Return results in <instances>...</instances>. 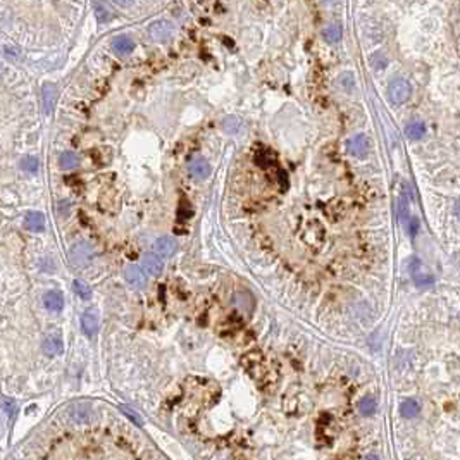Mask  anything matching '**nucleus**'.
<instances>
[{
  "label": "nucleus",
  "instance_id": "nucleus-13",
  "mask_svg": "<svg viewBox=\"0 0 460 460\" xmlns=\"http://www.w3.org/2000/svg\"><path fill=\"white\" fill-rule=\"evenodd\" d=\"M24 226L29 229V231H34V233H40L45 229V216L42 214V212H28V216L24 218Z\"/></svg>",
  "mask_w": 460,
  "mask_h": 460
},
{
  "label": "nucleus",
  "instance_id": "nucleus-29",
  "mask_svg": "<svg viewBox=\"0 0 460 460\" xmlns=\"http://www.w3.org/2000/svg\"><path fill=\"white\" fill-rule=\"evenodd\" d=\"M417 228H419L417 219H410V236H415V233H417Z\"/></svg>",
  "mask_w": 460,
  "mask_h": 460
},
{
  "label": "nucleus",
  "instance_id": "nucleus-16",
  "mask_svg": "<svg viewBox=\"0 0 460 460\" xmlns=\"http://www.w3.org/2000/svg\"><path fill=\"white\" fill-rule=\"evenodd\" d=\"M42 98H43V107H45V112L47 114H50L52 109H54L55 105V98H57V90H55V86L52 85H45L42 88Z\"/></svg>",
  "mask_w": 460,
  "mask_h": 460
},
{
  "label": "nucleus",
  "instance_id": "nucleus-32",
  "mask_svg": "<svg viewBox=\"0 0 460 460\" xmlns=\"http://www.w3.org/2000/svg\"><path fill=\"white\" fill-rule=\"evenodd\" d=\"M326 2H338V0H326Z\"/></svg>",
  "mask_w": 460,
  "mask_h": 460
},
{
  "label": "nucleus",
  "instance_id": "nucleus-26",
  "mask_svg": "<svg viewBox=\"0 0 460 460\" xmlns=\"http://www.w3.org/2000/svg\"><path fill=\"white\" fill-rule=\"evenodd\" d=\"M24 171L28 172H37L38 171V159L37 157H24L23 162H21Z\"/></svg>",
  "mask_w": 460,
  "mask_h": 460
},
{
  "label": "nucleus",
  "instance_id": "nucleus-30",
  "mask_svg": "<svg viewBox=\"0 0 460 460\" xmlns=\"http://www.w3.org/2000/svg\"><path fill=\"white\" fill-rule=\"evenodd\" d=\"M114 2H116L119 7H129V6H133L134 0H114Z\"/></svg>",
  "mask_w": 460,
  "mask_h": 460
},
{
  "label": "nucleus",
  "instance_id": "nucleus-18",
  "mask_svg": "<svg viewBox=\"0 0 460 460\" xmlns=\"http://www.w3.org/2000/svg\"><path fill=\"white\" fill-rule=\"evenodd\" d=\"M324 34V40L328 43H338L343 37V29H341L340 24H329L326 29L323 31Z\"/></svg>",
  "mask_w": 460,
  "mask_h": 460
},
{
  "label": "nucleus",
  "instance_id": "nucleus-22",
  "mask_svg": "<svg viewBox=\"0 0 460 460\" xmlns=\"http://www.w3.org/2000/svg\"><path fill=\"white\" fill-rule=\"evenodd\" d=\"M75 292L78 297L83 298V300H90V298H92V288H90L83 279L75 281Z\"/></svg>",
  "mask_w": 460,
  "mask_h": 460
},
{
  "label": "nucleus",
  "instance_id": "nucleus-3",
  "mask_svg": "<svg viewBox=\"0 0 460 460\" xmlns=\"http://www.w3.org/2000/svg\"><path fill=\"white\" fill-rule=\"evenodd\" d=\"M124 281L133 288H145L147 285V274H145V269L136 266V264H129V266L124 267L123 271Z\"/></svg>",
  "mask_w": 460,
  "mask_h": 460
},
{
  "label": "nucleus",
  "instance_id": "nucleus-14",
  "mask_svg": "<svg viewBox=\"0 0 460 460\" xmlns=\"http://www.w3.org/2000/svg\"><path fill=\"white\" fill-rule=\"evenodd\" d=\"M112 49H114V52H117L119 55H128L134 50V43L131 38L126 37V34H119V37H116L114 40H112Z\"/></svg>",
  "mask_w": 460,
  "mask_h": 460
},
{
  "label": "nucleus",
  "instance_id": "nucleus-20",
  "mask_svg": "<svg viewBox=\"0 0 460 460\" xmlns=\"http://www.w3.org/2000/svg\"><path fill=\"white\" fill-rule=\"evenodd\" d=\"M405 133L410 140H420V138L424 136V133H426V126L422 123H419V121H415V123H410L407 126Z\"/></svg>",
  "mask_w": 460,
  "mask_h": 460
},
{
  "label": "nucleus",
  "instance_id": "nucleus-19",
  "mask_svg": "<svg viewBox=\"0 0 460 460\" xmlns=\"http://www.w3.org/2000/svg\"><path fill=\"white\" fill-rule=\"evenodd\" d=\"M419 410H420V407H419V403L415 402V400H405V402L402 403V407H400V414L405 419L415 417V415L419 414Z\"/></svg>",
  "mask_w": 460,
  "mask_h": 460
},
{
  "label": "nucleus",
  "instance_id": "nucleus-2",
  "mask_svg": "<svg viewBox=\"0 0 460 460\" xmlns=\"http://www.w3.org/2000/svg\"><path fill=\"white\" fill-rule=\"evenodd\" d=\"M410 85L407 83L405 80H395L390 83V88H388V97L390 100H392L395 105H400V103L407 102L410 97Z\"/></svg>",
  "mask_w": 460,
  "mask_h": 460
},
{
  "label": "nucleus",
  "instance_id": "nucleus-28",
  "mask_svg": "<svg viewBox=\"0 0 460 460\" xmlns=\"http://www.w3.org/2000/svg\"><path fill=\"white\" fill-rule=\"evenodd\" d=\"M4 412H6L7 415H12L14 414V410H16V403H14V400H9V398H4Z\"/></svg>",
  "mask_w": 460,
  "mask_h": 460
},
{
  "label": "nucleus",
  "instance_id": "nucleus-4",
  "mask_svg": "<svg viewBox=\"0 0 460 460\" xmlns=\"http://www.w3.org/2000/svg\"><path fill=\"white\" fill-rule=\"evenodd\" d=\"M67 415L75 424H85L93 419V410L88 403H73L67 410Z\"/></svg>",
  "mask_w": 460,
  "mask_h": 460
},
{
  "label": "nucleus",
  "instance_id": "nucleus-6",
  "mask_svg": "<svg viewBox=\"0 0 460 460\" xmlns=\"http://www.w3.org/2000/svg\"><path fill=\"white\" fill-rule=\"evenodd\" d=\"M42 350L45 355L49 357H57L64 351V343H62V338H60L59 333H50V335L45 336L42 343Z\"/></svg>",
  "mask_w": 460,
  "mask_h": 460
},
{
  "label": "nucleus",
  "instance_id": "nucleus-11",
  "mask_svg": "<svg viewBox=\"0 0 460 460\" xmlns=\"http://www.w3.org/2000/svg\"><path fill=\"white\" fill-rule=\"evenodd\" d=\"M141 267L149 272L150 276H159L164 269L162 257L159 254H145L141 260Z\"/></svg>",
  "mask_w": 460,
  "mask_h": 460
},
{
  "label": "nucleus",
  "instance_id": "nucleus-1",
  "mask_svg": "<svg viewBox=\"0 0 460 460\" xmlns=\"http://www.w3.org/2000/svg\"><path fill=\"white\" fill-rule=\"evenodd\" d=\"M95 252L92 249V245L86 241H78L69 249V260L73 262V266L76 267H85L92 262Z\"/></svg>",
  "mask_w": 460,
  "mask_h": 460
},
{
  "label": "nucleus",
  "instance_id": "nucleus-25",
  "mask_svg": "<svg viewBox=\"0 0 460 460\" xmlns=\"http://www.w3.org/2000/svg\"><path fill=\"white\" fill-rule=\"evenodd\" d=\"M121 412H123L124 415H128L129 419L133 420L134 424H138V426H143V419H141V415L138 414V412H134L131 407H128V405H121Z\"/></svg>",
  "mask_w": 460,
  "mask_h": 460
},
{
  "label": "nucleus",
  "instance_id": "nucleus-15",
  "mask_svg": "<svg viewBox=\"0 0 460 460\" xmlns=\"http://www.w3.org/2000/svg\"><path fill=\"white\" fill-rule=\"evenodd\" d=\"M43 303H45L47 310L60 312L64 309V297L60 292H49L43 297Z\"/></svg>",
  "mask_w": 460,
  "mask_h": 460
},
{
  "label": "nucleus",
  "instance_id": "nucleus-27",
  "mask_svg": "<svg viewBox=\"0 0 460 460\" xmlns=\"http://www.w3.org/2000/svg\"><path fill=\"white\" fill-rule=\"evenodd\" d=\"M4 55H6L7 59L14 60L19 57V49L14 45H4Z\"/></svg>",
  "mask_w": 460,
  "mask_h": 460
},
{
  "label": "nucleus",
  "instance_id": "nucleus-17",
  "mask_svg": "<svg viewBox=\"0 0 460 460\" xmlns=\"http://www.w3.org/2000/svg\"><path fill=\"white\" fill-rule=\"evenodd\" d=\"M59 164L64 171H73V169L80 166V157H78L75 152H64L59 157Z\"/></svg>",
  "mask_w": 460,
  "mask_h": 460
},
{
  "label": "nucleus",
  "instance_id": "nucleus-10",
  "mask_svg": "<svg viewBox=\"0 0 460 460\" xmlns=\"http://www.w3.org/2000/svg\"><path fill=\"white\" fill-rule=\"evenodd\" d=\"M81 329L86 336H95L98 331V315L95 309H86L83 314H81Z\"/></svg>",
  "mask_w": 460,
  "mask_h": 460
},
{
  "label": "nucleus",
  "instance_id": "nucleus-5",
  "mask_svg": "<svg viewBox=\"0 0 460 460\" xmlns=\"http://www.w3.org/2000/svg\"><path fill=\"white\" fill-rule=\"evenodd\" d=\"M188 171H190V174L195 178V180L203 181L205 178H209V174H210V164L207 162V159H203V157H200V155H197V157H193L188 162Z\"/></svg>",
  "mask_w": 460,
  "mask_h": 460
},
{
  "label": "nucleus",
  "instance_id": "nucleus-24",
  "mask_svg": "<svg viewBox=\"0 0 460 460\" xmlns=\"http://www.w3.org/2000/svg\"><path fill=\"white\" fill-rule=\"evenodd\" d=\"M240 126H241V121L238 119V117H234V116L226 117L224 123H223V128L226 129L228 133H236L238 129H240Z\"/></svg>",
  "mask_w": 460,
  "mask_h": 460
},
{
  "label": "nucleus",
  "instance_id": "nucleus-7",
  "mask_svg": "<svg viewBox=\"0 0 460 460\" xmlns=\"http://www.w3.org/2000/svg\"><path fill=\"white\" fill-rule=\"evenodd\" d=\"M150 37L154 38L155 42H167L169 38L172 37V24L169 21H155V23L150 24L149 28Z\"/></svg>",
  "mask_w": 460,
  "mask_h": 460
},
{
  "label": "nucleus",
  "instance_id": "nucleus-9",
  "mask_svg": "<svg viewBox=\"0 0 460 460\" xmlns=\"http://www.w3.org/2000/svg\"><path fill=\"white\" fill-rule=\"evenodd\" d=\"M231 303H233L234 309L241 310L243 314H246V315H250L252 312H254V307H255L254 298H252V295H250V293H246V292H236V293H233Z\"/></svg>",
  "mask_w": 460,
  "mask_h": 460
},
{
  "label": "nucleus",
  "instance_id": "nucleus-12",
  "mask_svg": "<svg viewBox=\"0 0 460 460\" xmlns=\"http://www.w3.org/2000/svg\"><path fill=\"white\" fill-rule=\"evenodd\" d=\"M348 152L355 157H366L369 152V140L364 134H357L348 141Z\"/></svg>",
  "mask_w": 460,
  "mask_h": 460
},
{
  "label": "nucleus",
  "instance_id": "nucleus-21",
  "mask_svg": "<svg viewBox=\"0 0 460 460\" xmlns=\"http://www.w3.org/2000/svg\"><path fill=\"white\" fill-rule=\"evenodd\" d=\"M359 410H360V414L366 415V417L372 415L376 412V400L374 398H371V397L362 398L360 403H359Z\"/></svg>",
  "mask_w": 460,
  "mask_h": 460
},
{
  "label": "nucleus",
  "instance_id": "nucleus-23",
  "mask_svg": "<svg viewBox=\"0 0 460 460\" xmlns=\"http://www.w3.org/2000/svg\"><path fill=\"white\" fill-rule=\"evenodd\" d=\"M95 16H97L98 23H107V21L111 19L109 11H107V7L103 6L100 0H97V4H95Z\"/></svg>",
  "mask_w": 460,
  "mask_h": 460
},
{
  "label": "nucleus",
  "instance_id": "nucleus-31",
  "mask_svg": "<svg viewBox=\"0 0 460 460\" xmlns=\"http://www.w3.org/2000/svg\"><path fill=\"white\" fill-rule=\"evenodd\" d=\"M455 210H457V214L460 216V200L457 202V205H455Z\"/></svg>",
  "mask_w": 460,
  "mask_h": 460
},
{
  "label": "nucleus",
  "instance_id": "nucleus-8",
  "mask_svg": "<svg viewBox=\"0 0 460 460\" xmlns=\"http://www.w3.org/2000/svg\"><path fill=\"white\" fill-rule=\"evenodd\" d=\"M178 250V241L172 236H160L154 241V252L160 257H172Z\"/></svg>",
  "mask_w": 460,
  "mask_h": 460
}]
</instances>
